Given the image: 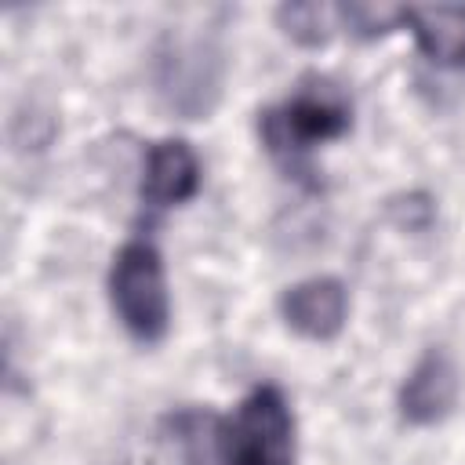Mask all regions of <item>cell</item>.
Instances as JSON below:
<instances>
[{
    "label": "cell",
    "instance_id": "cell-6",
    "mask_svg": "<svg viewBox=\"0 0 465 465\" xmlns=\"http://www.w3.org/2000/svg\"><path fill=\"white\" fill-rule=\"evenodd\" d=\"M280 316L294 334L309 341H331L349 320V291L338 276L298 280L280 294Z\"/></svg>",
    "mask_w": 465,
    "mask_h": 465
},
{
    "label": "cell",
    "instance_id": "cell-4",
    "mask_svg": "<svg viewBox=\"0 0 465 465\" xmlns=\"http://www.w3.org/2000/svg\"><path fill=\"white\" fill-rule=\"evenodd\" d=\"M222 47L211 36L167 33L156 47L153 80L163 105L185 120H203L222 94Z\"/></svg>",
    "mask_w": 465,
    "mask_h": 465
},
{
    "label": "cell",
    "instance_id": "cell-2",
    "mask_svg": "<svg viewBox=\"0 0 465 465\" xmlns=\"http://www.w3.org/2000/svg\"><path fill=\"white\" fill-rule=\"evenodd\" d=\"M109 305L120 320V327L142 341L156 345L171 327V294H167V272L163 258L149 240H127L109 265L105 276Z\"/></svg>",
    "mask_w": 465,
    "mask_h": 465
},
{
    "label": "cell",
    "instance_id": "cell-5",
    "mask_svg": "<svg viewBox=\"0 0 465 465\" xmlns=\"http://www.w3.org/2000/svg\"><path fill=\"white\" fill-rule=\"evenodd\" d=\"M458 392H461V374L454 356L443 345H432L400 381L396 407L407 425H436L454 411Z\"/></svg>",
    "mask_w": 465,
    "mask_h": 465
},
{
    "label": "cell",
    "instance_id": "cell-1",
    "mask_svg": "<svg viewBox=\"0 0 465 465\" xmlns=\"http://www.w3.org/2000/svg\"><path fill=\"white\" fill-rule=\"evenodd\" d=\"M352 102L327 76H305L280 105H269L258 120L262 145L294 178L309 174V153L323 142L349 134Z\"/></svg>",
    "mask_w": 465,
    "mask_h": 465
},
{
    "label": "cell",
    "instance_id": "cell-12",
    "mask_svg": "<svg viewBox=\"0 0 465 465\" xmlns=\"http://www.w3.org/2000/svg\"><path fill=\"white\" fill-rule=\"evenodd\" d=\"M385 214L396 229H407V232H421L429 229L432 222V200L425 193H403V196H392L385 203Z\"/></svg>",
    "mask_w": 465,
    "mask_h": 465
},
{
    "label": "cell",
    "instance_id": "cell-11",
    "mask_svg": "<svg viewBox=\"0 0 465 465\" xmlns=\"http://www.w3.org/2000/svg\"><path fill=\"white\" fill-rule=\"evenodd\" d=\"M403 11L407 7H389V4H338L334 18L356 40H378L389 36L392 29H403Z\"/></svg>",
    "mask_w": 465,
    "mask_h": 465
},
{
    "label": "cell",
    "instance_id": "cell-10",
    "mask_svg": "<svg viewBox=\"0 0 465 465\" xmlns=\"http://www.w3.org/2000/svg\"><path fill=\"white\" fill-rule=\"evenodd\" d=\"M331 18H334V7H323V4H283V7H276L280 33L298 47H323L334 33Z\"/></svg>",
    "mask_w": 465,
    "mask_h": 465
},
{
    "label": "cell",
    "instance_id": "cell-3",
    "mask_svg": "<svg viewBox=\"0 0 465 465\" xmlns=\"http://www.w3.org/2000/svg\"><path fill=\"white\" fill-rule=\"evenodd\" d=\"M222 465H298L294 458V411L280 385H254L218 436Z\"/></svg>",
    "mask_w": 465,
    "mask_h": 465
},
{
    "label": "cell",
    "instance_id": "cell-9",
    "mask_svg": "<svg viewBox=\"0 0 465 465\" xmlns=\"http://www.w3.org/2000/svg\"><path fill=\"white\" fill-rule=\"evenodd\" d=\"M222 418L203 407H182L163 418V440L171 443L182 465H211L218 461Z\"/></svg>",
    "mask_w": 465,
    "mask_h": 465
},
{
    "label": "cell",
    "instance_id": "cell-7",
    "mask_svg": "<svg viewBox=\"0 0 465 465\" xmlns=\"http://www.w3.org/2000/svg\"><path fill=\"white\" fill-rule=\"evenodd\" d=\"M200 156L185 138H160L149 145L145 153V167H142V203L153 211H167V207H182L185 200H193L200 193Z\"/></svg>",
    "mask_w": 465,
    "mask_h": 465
},
{
    "label": "cell",
    "instance_id": "cell-8",
    "mask_svg": "<svg viewBox=\"0 0 465 465\" xmlns=\"http://www.w3.org/2000/svg\"><path fill=\"white\" fill-rule=\"evenodd\" d=\"M403 29L414 33L418 51L440 69L465 65V4H425L403 11Z\"/></svg>",
    "mask_w": 465,
    "mask_h": 465
}]
</instances>
